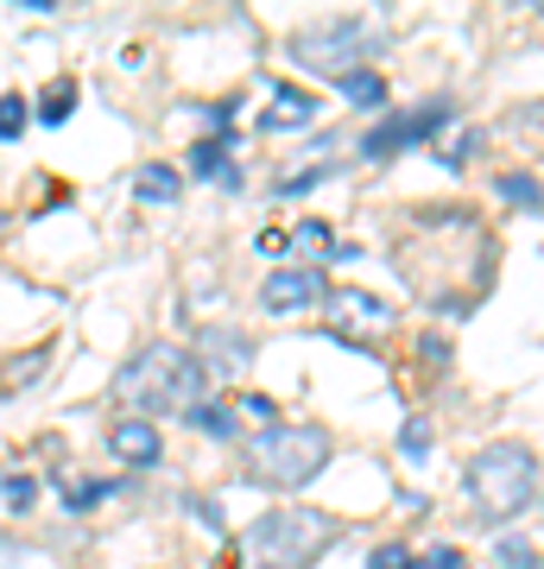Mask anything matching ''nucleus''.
Returning a JSON list of instances; mask_svg holds the SVG:
<instances>
[{
    "label": "nucleus",
    "instance_id": "ddd939ff",
    "mask_svg": "<svg viewBox=\"0 0 544 569\" xmlns=\"http://www.w3.org/2000/svg\"><path fill=\"white\" fill-rule=\"evenodd\" d=\"M336 89H343L355 108H386V77L380 70H348V77H336Z\"/></svg>",
    "mask_w": 544,
    "mask_h": 569
},
{
    "label": "nucleus",
    "instance_id": "f03ea898",
    "mask_svg": "<svg viewBox=\"0 0 544 569\" xmlns=\"http://www.w3.org/2000/svg\"><path fill=\"white\" fill-rule=\"evenodd\" d=\"M343 538L336 512L323 507H279V512H260L241 538V569H310L323 550Z\"/></svg>",
    "mask_w": 544,
    "mask_h": 569
},
{
    "label": "nucleus",
    "instance_id": "5701e85b",
    "mask_svg": "<svg viewBox=\"0 0 544 569\" xmlns=\"http://www.w3.org/2000/svg\"><path fill=\"white\" fill-rule=\"evenodd\" d=\"M241 411H247V418H254V425H266V430L279 425V406H273L266 392H254V399H241Z\"/></svg>",
    "mask_w": 544,
    "mask_h": 569
},
{
    "label": "nucleus",
    "instance_id": "6ab92c4d",
    "mask_svg": "<svg viewBox=\"0 0 544 569\" xmlns=\"http://www.w3.org/2000/svg\"><path fill=\"white\" fill-rule=\"evenodd\" d=\"M399 443H405V456H424V449H431V418H424V411H412V418H405Z\"/></svg>",
    "mask_w": 544,
    "mask_h": 569
},
{
    "label": "nucleus",
    "instance_id": "dca6fc26",
    "mask_svg": "<svg viewBox=\"0 0 544 569\" xmlns=\"http://www.w3.org/2000/svg\"><path fill=\"white\" fill-rule=\"evenodd\" d=\"M70 102H77V82H51V89H44V102H39V121L58 127L63 114H70Z\"/></svg>",
    "mask_w": 544,
    "mask_h": 569
},
{
    "label": "nucleus",
    "instance_id": "7ed1b4c3",
    "mask_svg": "<svg viewBox=\"0 0 544 569\" xmlns=\"http://www.w3.org/2000/svg\"><path fill=\"white\" fill-rule=\"evenodd\" d=\"M468 493H475V512H482V526H506V519H520L532 507V493H538V449L513 443H487L468 456Z\"/></svg>",
    "mask_w": 544,
    "mask_h": 569
},
{
    "label": "nucleus",
    "instance_id": "4be33fe9",
    "mask_svg": "<svg viewBox=\"0 0 544 569\" xmlns=\"http://www.w3.org/2000/svg\"><path fill=\"white\" fill-rule=\"evenodd\" d=\"M32 500H39V481H26V475H13V481H7V507H13V512H26Z\"/></svg>",
    "mask_w": 544,
    "mask_h": 569
},
{
    "label": "nucleus",
    "instance_id": "20e7f679",
    "mask_svg": "<svg viewBox=\"0 0 544 569\" xmlns=\"http://www.w3.org/2000/svg\"><path fill=\"white\" fill-rule=\"evenodd\" d=\"M329 430L323 425H273L260 437H247L241 462H247V481H260V488H304V481H317L323 462H329Z\"/></svg>",
    "mask_w": 544,
    "mask_h": 569
},
{
    "label": "nucleus",
    "instance_id": "bb28decb",
    "mask_svg": "<svg viewBox=\"0 0 544 569\" xmlns=\"http://www.w3.org/2000/svg\"><path fill=\"white\" fill-rule=\"evenodd\" d=\"M424 569H463V550H456V545L431 550V557H424Z\"/></svg>",
    "mask_w": 544,
    "mask_h": 569
},
{
    "label": "nucleus",
    "instance_id": "393cba45",
    "mask_svg": "<svg viewBox=\"0 0 544 569\" xmlns=\"http://www.w3.org/2000/svg\"><path fill=\"white\" fill-rule=\"evenodd\" d=\"M20 563H39L26 545H13V538H0V569H20Z\"/></svg>",
    "mask_w": 544,
    "mask_h": 569
},
{
    "label": "nucleus",
    "instance_id": "f257e3e1",
    "mask_svg": "<svg viewBox=\"0 0 544 569\" xmlns=\"http://www.w3.org/2000/svg\"><path fill=\"white\" fill-rule=\"evenodd\" d=\"M202 387H209L202 361L178 342L140 348V355L115 373V392H121L133 411H178V418H190V411L202 406Z\"/></svg>",
    "mask_w": 544,
    "mask_h": 569
},
{
    "label": "nucleus",
    "instance_id": "a878e982",
    "mask_svg": "<svg viewBox=\"0 0 544 569\" xmlns=\"http://www.w3.org/2000/svg\"><path fill=\"white\" fill-rule=\"evenodd\" d=\"M501 563H506V569H532V550H525L520 538H506V545H501Z\"/></svg>",
    "mask_w": 544,
    "mask_h": 569
},
{
    "label": "nucleus",
    "instance_id": "aec40b11",
    "mask_svg": "<svg viewBox=\"0 0 544 569\" xmlns=\"http://www.w3.org/2000/svg\"><path fill=\"white\" fill-rule=\"evenodd\" d=\"M190 425H202L209 437H235V418H228L222 406H197V411H190Z\"/></svg>",
    "mask_w": 544,
    "mask_h": 569
},
{
    "label": "nucleus",
    "instance_id": "9d476101",
    "mask_svg": "<svg viewBox=\"0 0 544 569\" xmlns=\"http://www.w3.org/2000/svg\"><path fill=\"white\" fill-rule=\"evenodd\" d=\"M108 443H115V456H121V462H133V468H152L159 462V430L146 425V418H121V425L108 430Z\"/></svg>",
    "mask_w": 544,
    "mask_h": 569
},
{
    "label": "nucleus",
    "instance_id": "4468645a",
    "mask_svg": "<svg viewBox=\"0 0 544 569\" xmlns=\"http://www.w3.org/2000/svg\"><path fill=\"white\" fill-rule=\"evenodd\" d=\"M190 171H197V178H222L228 171V140H197L190 146Z\"/></svg>",
    "mask_w": 544,
    "mask_h": 569
},
{
    "label": "nucleus",
    "instance_id": "b1692460",
    "mask_svg": "<svg viewBox=\"0 0 544 569\" xmlns=\"http://www.w3.org/2000/svg\"><path fill=\"white\" fill-rule=\"evenodd\" d=\"M39 373H44V348L39 355H20V367L7 373V387H26V380H39Z\"/></svg>",
    "mask_w": 544,
    "mask_h": 569
},
{
    "label": "nucleus",
    "instance_id": "2eb2a0df",
    "mask_svg": "<svg viewBox=\"0 0 544 569\" xmlns=\"http://www.w3.org/2000/svg\"><path fill=\"white\" fill-rule=\"evenodd\" d=\"M501 197H506V203H520V209H544V183L525 178V171H506V178H501Z\"/></svg>",
    "mask_w": 544,
    "mask_h": 569
},
{
    "label": "nucleus",
    "instance_id": "39448f33",
    "mask_svg": "<svg viewBox=\"0 0 544 569\" xmlns=\"http://www.w3.org/2000/svg\"><path fill=\"white\" fill-rule=\"evenodd\" d=\"M380 51H386V32L380 26H362V20L304 26L285 44V58L304 63V70H323V77H348V70H362V58H380Z\"/></svg>",
    "mask_w": 544,
    "mask_h": 569
},
{
    "label": "nucleus",
    "instance_id": "412c9836",
    "mask_svg": "<svg viewBox=\"0 0 544 569\" xmlns=\"http://www.w3.org/2000/svg\"><path fill=\"white\" fill-rule=\"evenodd\" d=\"M367 569H418V563H412V550L405 545H380L374 557H367Z\"/></svg>",
    "mask_w": 544,
    "mask_h": 569
},
{
    "label": "nucleus",
    "instance_id": "423d86ee",
    "mask_svg": "<svg viewBox=\"0 0 544 569\" xmlns=\"http://www.w3.org/2000/svg\"><path fill=\"white\" fill-rule=\"evenodd\" d=\"M449 114H456L449 102H418L412 114H399V121H380V127L362 140V159H374V164L399 159L405 146H418V140H431V133H444Z\"/></svg>",
    "mask_w": 544,
    "mask_h": 569
},
{
    "label": "nucleus",
    "instance_id": "6e6552de",
    "mask_svg": "<svg viewBox=\"0 0 544 569\" xmlns=\"http://www.w3.org/2000/svg\"><path fill=\"white\" fill-rule=\"evenodd\" d=\"M190 355L202 361V373H209V367H216V373H247V367H254V336H247V329H228V323H209Z\"/></svg>",
    "mask_w": 544,
    "mask_h": 569
},
{
    "label": "nucleus",
    "instance_id": "a211bd4d",
    "mask_svg": "<svg viewBox=\"0 0 544 569\" xmlns=\"http://www.w3.org/2000/svg\"><path fill=\"white\" fill-rule=\"evenodd\" d=\"M285 247H329L336 253V234H329V222H298L285 234Z\"/></svg>",
    "mask_w": 544,
    "mask_h": 569
},
{
    "label": "nucleus",
    "instance_id": "cd10ccee",
    "mask_svg": "<svg viewBox=\"0 0 544 569\" xmlns=\"http://www.w3.org/2000/svg\"><path fill=\"white\" fill-rule=\"evenodd\" d=\"M0 228H7V216H0Z\"/></svg>",
    "mask_w": 544,
    "mask_h": 569
},
{
    "label": "nucleus",
    "instance_id": "0eeeda50",
    "mask_svg": "<svg viewBox=\"0 0 544 569\" xmlns=\"http://www.w3.org/2000/svg\"><path fill=\"white\" fill-rule=\"evenodd\" d=\"M329 298V279H323L317 266H279V272H266L260 284V310L285 317V310H310Z\"/></svg>",
    "mask_w": 544,
    "mask_h": 569
},
{
    "label": "nucleus",
    "instance_id": "9b49d317",
    "mask_svg": "<svg viewBox=\"0 0 544 569\" xmlns=\"http://www.w3.org/2000/svg\"><path fill=\"white\" fill-rule=\"evenodd\" d=\"M133 197H146V203H178L184 178L171 164H140V171H133Z\"/></svg>",
    "mask_w": 544,
    "mask_h": 569
},
{
    "label": "nucleus",
    "instance_id": "f3484780",
    "mask_svg": "<svg viewBox=\"0 0 544 569\" xmlns=\"http://www.w3.org/2000/svg\"><path fill=\"white\" fill-rule=\"evenodd\" d=\"M26 133V96H0V140H20Z\"/></svg>",
    "mask_w": 544,
    "mask_h": 569
},
{
    "label": "nucleus",
    "instance_id": "1a4fd4ad",
    "mask_svg": "<svg viewBox=\"0 0 544 569\" xmlns=\"http://www.w3.org/2000/svg\"><path fill=\"white\" fill-rule=\"evenodd\" d=\"M329 310H336V329H386L393 323V310L374 291H329Z\"/></svg>",
    "mask_w": 544,
    "mask_h": 569
},
{
    "label": "nucleus",
    "instance_id": "f8f14e48",
    "mask_svg": "<svg viewBox=\"0 0 544 569\" xmlns=\"http://www.w3.org/2000/svg\"><path fill=\"white\" fill-rule=\"evenodd\" d=\"M310 121H317V102H310L304 89H285V82H279V108H273V114H260L266 133H279V127H310Z\"/></svg>",
    "mask_w": 544,
    "mask_h": 569
}]
</instances>
